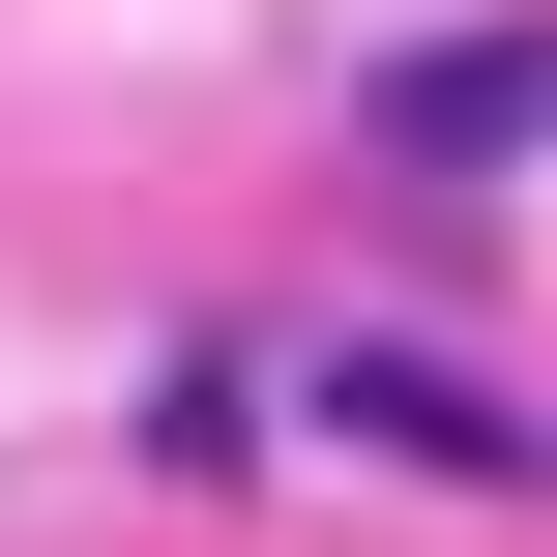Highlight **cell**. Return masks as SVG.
I'll list each match as a JSON object with an SVG mask.
<instances>
[{"mask_svg":"<svg viewBox=\"0 0 557 557\" xmlns=\"http://www.w3.org/2000/svg\"><path fill=\"white\" fill-rule=\"evenodd\" d=\"M352 147H382V176H499V147H557V29H411V59L352 88Z\"/></svg>","mask_w":557,"mask_h":557,"instance_id":"1","label":"cell"},{"mask_svg":"<svg viewBox=\"0 0 557 557\" xmlns=\"http://www.w3.org/2000/svg\"><path fill=\"white\" fill-rule=\"evenodd\" d=\"M323 411H352L382 470H529V411H499V382H441V352H323Z\"/></svg>","mask_w":557,"mask_h":557,"instance_id":"2","label":"cell"}]
</instances>
